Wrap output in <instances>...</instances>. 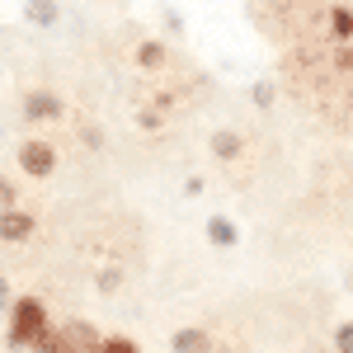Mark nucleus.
Returning <instances> with one entry per match:
<instances>
[{
	"label": "nucleus",
	"instance_id": "7",
	"mask_svg": "<svg viewBox=\"0 0 353 353\" xmlns=\"http://www.w3.org/2000/svg\"><path fill=\"white\" fill-rule=\"evenodd\" d=\"M24 10H28V19H33V24H38V28L57 24V0H28Z\"/></svg>",
	"mask_w": 353,
	"mask_h": 353
},
{
	"label": "nucleus",
	"instance_id": "1",
	"mask_svg": "<svg viewBox=\"0 0 353 353\" xmlns=\"http://www.w3.org/2000/svg\"><path fill=\"white\" fill-rule=\"evenodd\" d=\"M48 330H52L48 325V306L38 297H19L10 306V344H14V349H33Z\"/></svg>",
	"mask_w": 353,
	"mask_h": 353
},
{
	"label": "nucleus",
	"instance_id": "12",
	"mask_svg": "<svg viewBox=\"0 0 353 353\" xmlns=\"http://www.w3.org/2000/svg\"><path fill=\"white\" fill-rule=\"evenodd\" d=\"M10 208H14V189L0 179V212H10Z\"/></svg>",
	"mask_w": 353,
	"mask_h": 353
},
{
	"label": "nucleus",
	"instance_id": "5",
	"mask_svg": "<svg viewBox=\"0 0 353 353\" xmlns=\"http://www.w3.org/2000/svg\"><path fill=\"white\" fill-rule=\"evenodd\" d=\"M208 241L221 245V250H236V241H241V236H236V226H231L226 217H208Z\"/></svg>",
	"mask_w": 353,
	"mask_h": 353
},
{
	"label": "nucleus",
	"instance_id": "10",
	"mask_svg": "<svg viewBox=\"0 0 353 353\" xmlns=\"http://www.w3.org/2000/svg\"><path fill=\"white\" fill-rule=\"evenodd\" d=\"M334 349H339V353H353V321H344V325L334 330Z\"/></svg>",
	"mask_w": 353,
	"mask_h": 353
},
{
	"label": "nucleus",
	"instance_id": "2",
	"mask_svg": "<svg viewBox=\"0 0 353 353\" xmlns=\"http://www.w3.org/2000/svg\"><path fill=\"white\" fill-rule=\"evenodd\" d=\"M19 165H24V174L43 179V174H52L57 156H52V146H48V141H24V146H19Z\"/></svg>",
	"mask_w": 353,
	"mask_h": 353
},
{
	"label": "nucleus",
	"instance_id": "13",
	"mask_svg": "<svg viewBox=\"0 0 353 353\" xmlns=\"http://www.w3.org/2000/svg\"><path fill=\"white\" fill-rule=\"evenodd\" d=\"M254 104H273V85H254Z\"/></svg>",
	"mask_w": 353,
	"mask_h": 353
},
{
	"label": "nucleus",
	"instance_id": "6",
	"mask_svg": "<svg viewBox=\"0 0 353 353\" xmlns=\"http://www.w3.org/2000/svg\"><path fill=\"white\" fill-rule=\"evenodd\" d=\"M170 344H174V353H208V334L203 330H179Z\"/></svg>",
	"mask_w": 353,
	"mask_h": 353
},
{
	"label": "nucleus",
	"instance_id": "3",
	"mask_svg": "<svg viewBox=\"0 0 353 353\" xmlns=\"http://www.w3.org/2000/svg\"><path fill=\"white\" fill-rule=\"evenodd\" d=\"M24 236H33V212H19V208L0 212V241H24Z\"/></svg>",
	"mask_w": 353,
	"mask_h": 353
},
{
	"label": "nucleus",
	"instance_id": "4",
	"mask_svg": "<svg viewBox=\"0 0 353 353\" xmlns=\"http://www.w3.org/2000/svg\"><path fill=\"white\" fill-rule=\"evenodd\" d=\"M24 113H28V118H57V113H61V99L48 94V90H38V94H28V99H24Z\"/></svg>",
	"mask_w": 353,
	"mask_h": 353
},
{
	"label": "nucleus",
	"instance_id": "14",
	"mask_svg": "<svg viewBox=\"0 0 353 353\" xmlns=\"http://www.w3.org/2000/svg\"><path fill=\"white\" fill-rule=\"evenodd\" d=\"M5 301H10V288H5V278H0V306H5Z\"/></svg>",
	"mask_w": 353,
	"mask_h": 353
},
{
	"label": "nucleus",
	"instance_id": "8",
	"mask_svg": "<svg viewBox=\"0 0 353 353\" xmlns=\"http://www.w3.org/2000/svg\"><path fill=\"white\" fill-rule=\"evenodd\" d=\"M212 151H217V156H226V161H231V156H236V151H241V137H236V132H217V137H212Z\"/></svg>",
	"mask_w": 353,
	"mask_h": 353
},
{
	"label": "nucleus",
	"instance_id": "11",
	"mask_svg": "<svg viewBox=\"0 0 353 353\" xmlns=\"http://www.w3.org/2000/svg\"><path fill=\"white\" fill-rule=\"evenodd\" d=\"M137 61H141V66H161V48H156V43H141Z\"/></svg>",
	"mask_w": 353,
	"mask_h": 353
},
{
	"label": "nucleus",
	"instance_id": "9",
	"mask_svg": "<svg viewBox=\"0 0 353 353\" xmlns=\"http://www.w3.org/2000/svg\"><path fill=\"white\" fill-rule=\"evenodd\" d=\"M99 353H137L132 339H123V334H109L104 344H99Z\"/></svg>",
	"mask_w": 353,
	"mask_h": 353
}]
</instances>
